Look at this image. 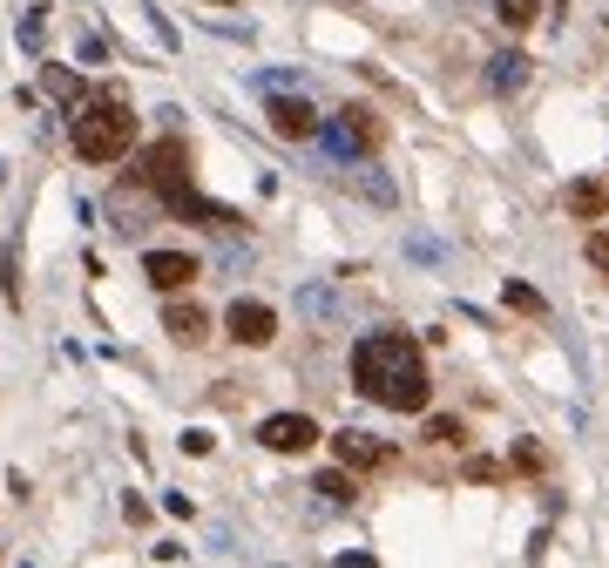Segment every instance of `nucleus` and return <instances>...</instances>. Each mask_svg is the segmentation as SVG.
Wrapping results in <instances>:
<instances>
[{"mask_svg":"<svg viewBox=\"0 0 609 568\" xmlns=\"http://www.w3.org/2000/svg\"><path fill=\"white\" fill-rule=\"evenodd\" d=\"M75 61H81V68H102V61H109V41L81 27V41H75Z\"/></svg>","mask_w":609,"mask_h":568,"instance_id":"f3484780","label":"nucleus"},{"mask_svg":"<svg viewBox=\"0 0 609 568\" xmlns=\"http://www.w3.org/2000/svg\"><path fill=\"white\" fill-rule=\"evenodd\" d=\"M568 211H576L583 224H596V217L609 211V190H602V183H589V177H583V183H568Z\"/></svg>","mask_w":609,"mask_h":568,"instance_id":"ddd939ff","label":"nucleus"},{"mask_svg":"<svg viewBox=\"0 0 609 568\" xmlns=\"http://www.w3.org/2000/svg\"><path fill=\"white\" fill-rule=\"evenodd\" d=\"M264 115H271V129H278L284 143H312V136H318V109H312L305 95H271Z\"/></svg>","mask_w":609,"mask_h":568,"instance_id":"0eeeda50","label":"nucleus"},{"mask_svg":"<svg viewBox=\"0 0 609 568\" xmlns=\"http://www.w3.org/2000/svg\"><path fill=\"white\" fill-rule=\"evenodd\" d=\"M224 325H230L237 345H271V339H278V311L258 305V298H237V305L224 311Z\"/></svg>","mask_w":609,"mask_h":568,"instance_id":"39448f33","label":"nucleus"},{"mask_svg":"<svg viewBox=\"0 0 609 568\" xmlns=\"http://www.w3.org/2000/svg\"><path fill=\"white\" fill-rule=\"evenodd\" d=\"M427 440H433V446H454V440H461V420H427Z\"/></svg>","mask_w":609,"mask_h":568,"instance_id":"4be33fe9","label":"nucleus"},{"mask_svg":"<svg viewBox=\"0 0 609 568\" xmlns=\"http://www.w3.org/2000/svg\"><path fill=\"white\" fill-rule=\"evenodd\" d=\"M298 311L318 318V325H332V318H346V298L332 292V284H298Z\"/></svg>","mask_w":609,"mask_h":568,"instance_id":"9b49d317","label":"nucleus"},{"mask_svg":"<svg viewBox=\"0 0 609 568\" xmlns=\"http://www.w3.org/2000/svg\"><path fill=\"white\" fill-rule=\"evenodd\" d=\"M589 264H596V271H609V230H596V237H589Z\"/></svg>","mask_w":609,"mask_h":568,"instance_id":"b1692460","label":"nucleus"},{"mask_svg":"<svg viewBox=\"0 0 609 568\" xmlns=\"http://www.w3.org/2000/svg\"><path fill=\"white\" fill-rule=\"evenodd\" d=\"M318 143L332 149L339 162H359V149L380 143V122H373V109H339L332 122H318Z\"/></svg>","mask_w":609,"mask_h":568,"instance_id":"7ed1b4c3","label":"nucleus"},{"mask_svg":"<svg viewBox=\"0 0 609 568\" xmlns=\"http://www.w3.org/2000/svg\"><path fill=\"white\" fill-rule=\"evenodd\" d=\"M339 568H373V555H339Z\"/></svg>","mask_w":609,"mask_h":568,"instance_id":"393cba45","label":"nucleus"},{"mask_svg":"<svg viewBox=\"0 0 609 568\" xmlns=\"http://www.w3.org/2000/svg\"><path fill=\"white\" fill-rule=\"evenodd\" d=\"M0 183H8V162H0Z\"/></svg>","mask_w":609,"mask_h":568,"instance_id":"a878e982","label":"nucleus"},{"mask_svg":"<svg viewBox=\"0 0 609 568\" xmlns=\"http://www.w3.org/2000/svg\"><path fill=\"white\" fill-rule=\"evenodd\" d=\"M352 386L365 399H380L386 413H420L427 406V359L406 332H365L352 345Z\"/></svg>","mask_w":609,"mask_h":568,"instance_id":"f257e3e1","label":"nucleus"},{"mask_svg":"<svg viewBox=\"0 0 609 568\" xmlns=\"http://www.w3.org/2000/svg\"><path fill=\"white\" fill-rule=\"evenodd\" d=\"M143 277L156 284V292H183V284L196 277V258H183V251H149V258H143Z\"/></svg>","mask_w":609,"mask_h":568,"instance_id":"1a4fd4ad","label":"nucleus"},{"mask_svg":"<svg viewBox=\"0 0 609 568\" xmlns=\"http://www.w3.org/2000/svg\"><path fill=\"white\" fill-rule=\"evenodd\" d=\"M162 332H170L177 345H203V339H211V311L190 305V298H177L170 311H162Z\"/></svg>","mask_w":609,"mask_h":568,"instance_id":"9d476101","label":"nucleus"},{"mask_svg":"<svg viewBox=\"0 0 609 568\" xmlns=\"http://www.w3.org/2000/svg\"><path fill=\"white\" fill-rule=\"evenodd\" d=\"M495 14H501V27H528L542 14V0H495Z\"/></svg>","mask_w":609,"mask_h":568,"instance_id":"2eb2a0df","label":"nucleus"},{"mask_svg":"<svg viewBox=\"0 0 609 568\" xmlns=\"http://www.w3.org/2000/svg\"><path fill=\"white\" fill-rule=\"evenodd\" d=\"M136 149V115H129V102H95V109H81L75 115V156L81 162H122Z\"/></svg>","mask_w":609,"mask_h":568,"instance_id":"f03ea898","label":"nucleus"},{"mask_svg":"<svg viewBox=\"0 0 609 568\" xmlns=\"http://www.w3.org/2000/svg\"><path fill=\"white\" fill-rule=\"evenodd\" d=\"M143 183L162 196V203H170V211H190V183H183V143H156L149 156H143Z\"/></svg>","mask_w":609,"mask_h":568,"instance_id":"20e7f679","label":"nucleus"},{"mask_svg":"<svg viewBox=\"0 0 609 568\" xmlns=\"http://www.w3.org/2000/svg\"><path fill=\"white\" fill-rule=\"evenodd\" d=\"M41 89H48L55 102H68V109H75V102H81V75H75V68H55V61H48V68H41Z\"/></svg>","mask_w":609,"mask_h":568,"instance_id":"4468645a","label":"nucleus"},{"mask_svg":"<svg viewBox=\"0 0 609 568\" xmlns=\"http://www.w3.org/2000/svg\"><path fill=\"white\" fill-rule=\"evenodd\" d=\"M318 495L332 501V508H352V474L339 467V474H318Z\"/></svg>","mask_w":609,"mask_h":568,"instance_id":"dca6fc26","label":"nucleus"},{"mask_svg":"<svg viewBox=\"0 0 609 568\" xmlns=\"http://www.w3.org/2000/svg\"><path fill=\"white\" fill-rule=\"evenodd\" d=\"M359 190L373 196V203H399V190H393V177H380V170H359Z\"/></svg>","mask_w":609,"mask_h":568,"instance_id":"a211bd4d","label":"nucleus"},{"mask_svg":"<svg viewBox=\"0 0 609 568\" xmlns=\"http://www.w3.org/2000/svg\"><path fill=\"white\" fill-rule=\"evenodd\" d=\"M487 89H495V95H521L528 89V55H495V68H487Z\"/></svg>","mask_w":609,"mask_h":568,"instance_id":"f8f14e48","label":"nucleus"},{"mask_svg":"<svg viewBox=\"0 0 609 568\" xmlns=\"http://www.w3.org/2000/svg\"><path fill=\"white\" fill-rule=\"evenodd\" d=\"M258 440L271 454H305V446H318V427H312V413H271L258 427Z\"/></svg>","mask_w":609,"mask_h":568,"instance_id":"423d86ee","label":"nucleus"},{"mask_svg":"<svg viewBox=\"0 0 609 568\" xmlns=\"http://www.w3.org/2000/svg\"><path fill=\"white\" fill-rule=\"evenodd\" d=\"M41 41H48V14L34 8V14L21 21V48H27V55H41Z\"/></svg>","mask_w":609,"mask_h":568,"instance_id":"6ab92c4d","label":"nucleus"},{"mask_svg":"<svg viewBox=\"0 0 609 568\" xmlns=\"http://www.w3.org/2000/svg\"><path fill=\"white\" fill-rule=\"evenodd\" d=\"M258 89H264V95H292V89H298V75H284V68H264V75H258Z\"/></svg>","mask_w":609,"mask_h":568,"instance_id":"412c9836","label":"nucleus"},{"mask_svg":"<svg viewBox=\"0 0 609 568\" xmlns=\"http://www.w3.org/2000/svg\"><path fill=\"white\" fill-rule=\"evenodd\" d=\"M508 305H515V311H542V292H528V284H508Z\"/></svg>","mask_w":609,"mask_h":568,"instance_id":"5701e85b","label":"nucleus"},{"mask_svg":"<svg viewBox=\"0 0 609 568\" xmlns=\"http://www.w3.org/2000/svg\"><path fill=\"white\" fill-rule=\"evenodd\" d=\"M332 454H339V467H386V461H393V446H386L380 433L346 427V433H332Z\"/></svg>","mask_w":609,"mask_h":568,"instance_id":"6e6552de","label":"nucleus"},{"mask_svg":"<svg viewBox=\"0 0 609 568\" xmlns=\"http://www.w3.org/2000/svg\"><path fill=\"white\" fill-rule=\"evenodd\" d=\"M0 292L21 298V251H14V243H8V258H0Z\"/></svg>","mask_w":609,"mask_h":568,"instance_id":"aec40b11","label":"nucleus"}]
</instances>
